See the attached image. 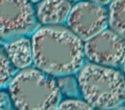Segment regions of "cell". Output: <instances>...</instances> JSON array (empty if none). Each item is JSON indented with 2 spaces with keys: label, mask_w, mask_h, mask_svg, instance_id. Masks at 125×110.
Returning <instances> with one entry per match:
<instances>
[{
  "label": "cell",
  "mask_w": 125,
  "mask_h": 110,
  "mask_svg": "<svg viewBox=\"0 0 125 110\" xmlns=\"http://www.w3.org/2000/svg\"><path fill=\"white\" fill-rule=\"evenodd\" d=\"M66 21L68 28L85 41L106 28L107 10L99 4L78 2L71 6Z\"/></svg>",
  "instance_id": "5b68a950"
},
{
  "label": "cell",
  "mask_w": 125,
  "mask_h": 110,
  "mask_svg": "<svg viewBox=\"0 0 125 110\" xmlns=\"http://www.w3.org/2000/svg\"><path fill=\"white\" fill-rule=\"evenodd\" d=\"M12 103L21 110L56 109L61 100L56 81L37 68H24L10 81Z\"/></svg>",
  "instance_id": "3957f363"
},
{
  "label": "cell",
  "mask_w": 125,
  "mask_h": 110,
  "mask_svg": "<svg viewBox=\"0 0 125 110\" xmlns=\"http://www.w3.org/2000/svg\"><path fill=\"white\" fill-rule=\"evenodd\" d=\"M71 4L68 0H40L34 10L35 18L44 25H58L68 17Z\"/></svg>",
  "instance_id": "52a82bcc"
},
{
  "label": "cell",
  "mask_w": 125,
  "mask_h": 110,
  "mask_svg": "<svg viewBox=\"0 0 125 110\" xmlns=\"http://www.w3.org/2000/svg\"><path fill=\"white\" fill-rule=\"evenodd\" d=\"M68 1H69L70 2H77V1H78V0H68Z\"/></svg>",
  "instance_id": "9a60e30c"
},
{
  "label": "cell",
  "mask_w": 125,
  "mask_h": 110,
  "mask_svg": "<svg viewBox=\"0 0 125 110\" xmlns=\"http://www.w3.org/2000/svg\"><path fill=\"white\" fill-rule=\"evenodd\" d=\"M124 38L105 28L85 41L84 55L93 63L117 68L124 64Z\"/></svg>",
  "instance_id": "277c9868"
},
{
  "label": "cell",
  "mask_w": 125,
  "mask_h": 110,
  "mask_svg": "<svg viewBox=\"0 0 125 110\" xmlns=\"http://www.w3.org/2000/svg\"><path fill=\"white\" fill-rule=\"evenodd\" d=\"M77 86L84 101L92 108L113 109L125 99L124 75L115 68L93 62L83 65L78 70Z\"/></svg>",
  "instance_id": "7a4b0ae2"
},
{
  "label": "cell",
  "mask_w": 125,
  "mask_h": 110,
  "mask_svg": "<svg viewBox=\"0 0 125 110\" xmlns=\"http://www.w3.org/2000/svg\"><path fill=\"white\" fill-rule=\"evenodd\" d=\"M60 110H91L93 108L87 101L78 99H66L60 101L56 108Z\"/></svg>",
  "instance_id": "8fae6325"
},
{
  "label": "cell",
  "mask_w": 125,
  "mask_h": 110,
  "mask_svg": "<svg viewBox=\"0 0 125 110\" xmlns=\"http://www.w3.org/2000/svg\"><path fill=\"white\" fill-rule=\"evenodd\" d=\"M107 11V23L109 29L124 38L125 0H111Z\"/></svg>",
  "instance_id": "9c48e42d"
},
{
  "label": "cell",
  "mask_w": 125,
  "mask_h": 110,
  "mask_svg": "<svg viewBox=\"0 0 125 110\" xmlns=\"http://www.w3.org/2000/svg\"><path fill=\"white\" fill-rule=\"evenodd\" d=\"M12 108V101L10 95L4 91H0V110L10 109Z\"/></svg>",
  "instance_id": "7c38bea8"
},
{
  "label": "cell",
  "mask_w": 125,
  "mask_h": 110,
  "mask_svg": "<svg viewBox=\"0 0 125 110\" xmlns=\"http://www.w3.org/2000/svg\"><path fill=\"white\" fill-rule=\"evenodd\" d=\"M35 19L34 9L27 0H0V38L27 34Z\"/></svg>",
  "instance_id": "8992f818"
},
{
  "label": "cell",
  "mask_w": 125,
  "mask_h": 110,
  "mask_svg": "<svg viewBox=\"0 0 125 110\" xmlns=\"http://www.w3.org/2000/svg\"><path fill=\"white\" fill-rule=\"evenodd\" d=\"M85 1L91 2L93 3H96V4H99V5H102V6H104V5H106V4L109 3V2H110L111 0H85Z\"/></svg>",
  "instance_id": "4fadbf2b"
},
{
  "label": "cell",
  "mask_w": 125,
  "mask_h": 110,
  "mask_svg": "<svg viewBox=\"0 0 125 110\" xmlns=\"http://www.w3.org/2000/svg\"><path fill=\"white\" fill-rule=\"evenodd\" d=\"M13 77V66L11 65L5 52L0 48V88L5 87Z\"/></svg>",
  "instance_id": "30bf717a"
},
{
  "label": "cell",
  "mask_w": 125,
  "mask_h": 110,
  "mask_svg": "<svg viewBox=\"0 0 125 110\" xmlns=\"http://www.w3.org/2000/svg\"><path fill=\"white\" fill-rule=\"evenodd\" d=\"M5 53L11 65L17 69H24L32 62L31 43L28 38H16L5 45Z\"/></svg>",
  "instance_id": "ba28073f"
},
{
  "label": "cell",
  "mask_w": 125,
  "mask_h": 110,
  "mask_svg": "<svg viewBox=\"0 0 125 110\" xmlns=\"http://www.w3.org/2000/svg\"><path fill=\"white\" fill-rule=\"evenodd\" d=\"M32 62L51 77L68 76L84 64V44L68 27L45 25L31 38Z\"/></svg>",
  "instance_id": "6da1fadb"
},
{
  "label": "cell",
  "mask_w": 125,
  "mask_h": 110,
  "mask_svg": "<svg viewBox=\"0 0 125 110\" xmlns=\"http://www.w3.org/2000/svg\"><path fill=\"white\" fill-rule=\"evenodd\" d=\"M28 2H30L31 3H32V2H38V1H40V0H27Z\"/></svg>",
  "instance_id": "5bb4252c"
}]
</instances>
